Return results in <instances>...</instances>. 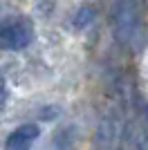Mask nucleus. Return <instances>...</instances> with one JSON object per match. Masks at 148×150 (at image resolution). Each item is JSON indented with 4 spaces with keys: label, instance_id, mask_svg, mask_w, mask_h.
<instances>
[{
    "label": "nucleus",
    "instance_id": "6",
    "mask_svg": "<svg viewBox=\"0 0 148 150\" xmlns=\"http://www.w3.org/2000/svg\"><path fill=\"white\" fill-rule=\"evenodd\" d=\"M94 18H97V9H94L92 5H85V7H81L79 11H76L72 25L76 27V29H83V27H88Z\"/></svg>",
    "mask_w": 148,
    "mask_h": 150
},
{
    "label": "nucleus",
    "instance_id": "2",
    "mask_svg": "<svg viewBox=\"0 0 148 150\" xmlns=\"http://www.w3.org/2000/svg\"><path fill=\"white\" fill-rule=\"evenodd\" d=\"M137 31V5L135 0H123L119 5L117 20H115V36L121 45L130 43Z\"/></svg>",
    "mask_w": 148,
    "mask_h": 150
},
{
    "label": "nucleus",
    "instance_id": "4",
    "mask_svg": "<svg viewBox=\"0 0 148 150\" xmlns=\"http://www.w3.org/2000/svg\"><path fill=\"white\" fill-rule=\"evenodd\" d=\"M115 141H117V123H115L112 114H105L99 121L97 134H94V146H97V150H112Z\"/></svg>",
    "mask_w": 148,
    "mask_h": 150
},
{
    "label": "nucleus",
    "instance_id": "7",
    "mask_svg": "<svg viewBox=\"0 0 148 150\" xmlns=\"http://www.w3.org/2000/svg\"><path fill=\"white\" fill-rule=\"evenodd\" d=\"M5 105H7V85H5V81L0 79V112L5 110Z\"/></svg>",
    "mask_w": 148,
    "mask_h": 150
},
{
    "label": "nucleus",
    "instance_id": "1",
    "mask_svg": "<svg viewBox=\"0 0 148 150\" xmlns=\"http://www.w3.org/2000/svg\"><path fill=\"white\" fill-rule=\"evenodd\" d=\"M34 40V25L27 18H14L0 23V50L20 52Z\"/></svg>",
    "mask_w": 148,
    "mask_h": 150
},
{
    "label": "nucleus",
    "instance_id": "3",
    "mask_svg": "<svg viewBox=\"0 0 148 150\" xmlns=\"http://www.w3.org/2000/svg\"><path fill=\"white\" fill-rule=\"evenodd\" d=\"M38 134L41 130L36 123H23L14 132H9V137L5 139V150H31Z\"/></svg>",
    "mask_w": 148,
    "mask_h": 150
},
{
    "label": "nucleus",
    "instance_id": "5",
    "mask_svg": "<svg viewBox=\"0 0 148 150\" xmlns=\"http://www.w3.org/2000/svg\"><path fill=\"white\" fill-rule=\"evenodd\" d=\"M76 139H79L76 128L74 125H65V128H61V130L56 132L54 148L56 150H74L76 148Z\"/></svg>",
    "mask_w": 148,
    "mask_h": 150
}]
</instances>
